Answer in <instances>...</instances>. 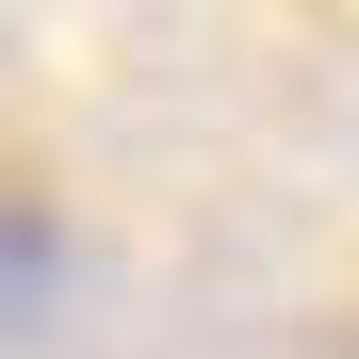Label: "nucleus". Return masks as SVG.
I'll return each instance as SVG.
<instances>
[{"label":"nucleus","instance_id":"nucleus-1","mask_svg":"<svg viewBox=\"0 0 359 359\" xmlns=\"http://www.w3.org/2000/svg\"><path fill=\"white\" fill-rule=\"evenodd\" d=\"M49 278H66V229H49V196H17V180H0V327H33Z\"/></svg>","mask_w":359,"mask_h":359}]
</instances>
